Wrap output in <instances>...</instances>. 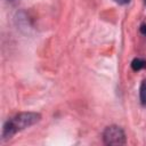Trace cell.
<instances>
[{"mask_svg": "<svg viewBox=\"0 0 146 146\" xmlns=\"http://www.w3.org/2000/svg\"><path fill=\"white\" fill-rule=\"evenodd\" d=\"M131 68L133 71H140V70L146 68V60L144 58H140V57H137V58L132 59V62H131Z\"/></svg>", "mask_w": 146, "mask_h": 146, "instance_id": "obj_3", "label": "cell"}, {"mask_svg": "<svg viewBox=\"0 0 146 146\" xmlns=\"http://www.w3.org/2000/svg\"><path fill=\"white\" fill-rule=\"evenodd\" d=\"M103 140L106 145H124L125 133L119 125H108L103 132Z\"/></svg>", "mask_w": 146, "mask_h": 146, "instance_id": "obj_2", "label": "cell"}, {"mask_svg": "<svg viewBox=\"0 0 146 146\" xmlns=\"http://www.w3.org/2000/svg\"><path fill=\"white\" fill-rule=\"evenodd\" d=\"M139 98L143 105H146V79L143 80L139 88Z\"/></svg>", "mask_w": 146, "mask_h": 146, "instance_id": "obj_4", "label": "cell"}, {"mask_svg": "<svg viewBox=\"0 0 146 146\" xmlns=\"http://www.w3.org/2000/svg\"><path fill=\"white\" fill-rule=\"evenodd\" d=\"M144 3H145V6H146V0H144Z\"/></svg>", "mask_w": 146, "mask_h": 146, "instance_id": "obj_7", "label": "cell"}, {"mask_svg": "<svg viewBox=\"0 0 146 146\" xmlns=\"http://www.w3.org/2000/svg\"><path fill=\"white\" fill-rule=\"evenodd\" d=\"M113 1L116 2V3H119V5H127V3L130 2V0H113Z\"/></svg>", "mask_w": 146, "mask_h": 146, "instance_id": "obj_6", "label": "cell"}, {"mask_svg": "<svg viewBox=\"0 0 146 146\" xmlns=\"http://www.w3.org/2000/svg\"><path fill=\"white\" fill-rule=\"evenodd\" d=\"M40 120H41V114L36 112H22L14 115L13 117L8 119L2 127V132H1L2 140L11 138L18 131H22L38 123Z\"/></svg>", "mask_w": 146, "mask_h": 146, "instance_id": "obj_1", "label": "cell"}, {"mask_svg": "<svg viewBox=\"0 0 146 146\" xmlns=\"http://www.w3.org/2000/svg\"><path fill=\"white\" fill-rule=\"evenodd\" d=\"M139 31L143 35H146V24H141L140 27H139Z\"/></svg>", "mask_w": 146, "mask_h": 146, "instance_id": "obj_5", "label": "cell"}]
</instances>
